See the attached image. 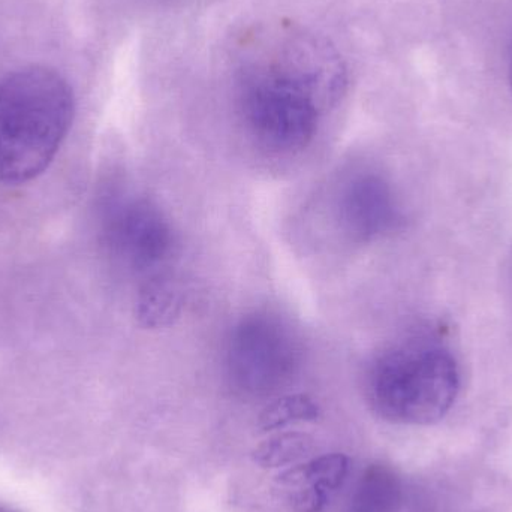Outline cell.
<instances>
[{"instance_id":"cell-9","label":"cell","mask_w":512,"mask_h":512,"mask_svg":"<svg viewBox=\"0 0 512 512\" xmlns=\"http://www.w3.org/2000/svg\"><path fill=\"white\" fill-rule=\"evenodd\" d=\"M185 295L179 283L167 277H156L141 288L137 300V318L146 328H162L173 324L183 310Z\"/></svg>"},{"instance_id":"cell-7","label":"cell","mask_w":512,"mask_h":512,"mask_svg":"<svg viewBox=\"0 0 512 512\" xmlns=\"http://www.w3.org/2000/svg\"><path fill=\"white\" fill-rule=\"evenodd\" d=\"M348 474V457L324 454L286 469L276 478V490L288 512H321Z\"/></svg>"},{"instance_id":"cell-11","label":"cell","mask_w":512,"mask_h":512,"mask_svg":"<svg viewBox=\"0 0 512 512\" xmlns=\"http://www.w3.org/2000/svg\"><path fill=\"white\" fill-rule=\"evenodd\" d=\"M312 450V439L303 433H285L262 442L255 450V462L264 468H280L303 459Z\"/></svg>"},{"instance_id":"cell-13","label":"cell","mask_w":512,"mask_h":512,"mask_svg":"<svg viewBox=\"0 0 512 512\" xmlns=\"http://www.w3.org/2000/svg\"><path fill=\"white\" fill-rule=\"evenodd\" d=\"M0 512H11V511H6V510H0Z\"/></svg>"},{"instance_id":"cell-8","label":"cell","mask_w":512,"mask_h":512,"mask_svg":"<svg viewBox=\"0 0 512 512\" xmlns=\"http://www.w3.org/2000/svg\"><path fill=\"white\" fill-rule=\"evenodd\" d=\"M402 504V483L388 466H369L361 474L348 512H397Z\"/></svg>"},{"instance_id":"cell-4","label":"cell","mask_w":512,"mask_h":512,"mask_svg":"<svg viewBox=\"0 0 512 512\" xmlns=\"http://www.w3.org/2000/svg\"><path fill=\"white\" fill-rule=\"evenodd\" d=\"M298 352L297 339L285 322L267 313H255L231 331L228 375L248 393H270L291 378Z\"/></svg>"},{"instance_id":"cell-5","label":"cell","mask_w":512,"mask_h":512,"mask_svg":"<svg viewBox=\"0 0 512 512\" xmlns=\"http://www.w3.org/2000/svg\"><path fill=\"white\" fill-rule=\"evenodd\" d=\"M108 245L138 270L158 267L173 252L170 222L155 204L131 200L114 207L107 221Z\"/></svg>"},{"instance_id":"cell-6","label":"cell","mask_w":512,"mask_h":512,"mask_svg":"<svg viewBox=\"0 0 512 512\" xmlns=\"http://www.w3.org/2000/svg\"><path fill=\"white\" fill-rule=\"evenodd\" d=\"M339 216L346 233L357 242L379 239L396 222L390 186L375 174L354 177L340 194Z\"/></svg>"},{"instance_id":"cell-2","label":"cell","mask_w":512,"mask_h":512,"mask_svg":"<svg viewBox=\"0 0 512 512\" xmlns=\"http://www.w3.org/2000/svg\"><path fill=\"white\" fill-rule=\"evenodd\" d=\"M68 81L44 65H29L0 80V182L21 185L41 176L56 158L74 120Z\"/></svg>"},{"instance_id":"cell-1","label":"cell","mask_w":512,"mask_h":512,"mask_svg":"<svg viewBox=\"0 0 512 512\" xmlns=\"http://www.w3.org/2000/svg\"><path fill=\"white\" fill-rule=\"evenodd\" d=\"M345 74L330 47L304 33L262 38L237 74V101L249 132L265 149L309 146L324 108L339 98Z\"/></svg>"},{"instance_id":"cell-10","label":"cell","mask_w":512,"mask_h":512,"mask_svg":"<svg viewBox=\"0 0 512 512\" xmlns=\"http://www.w3.org/2000/svg\"><path fill=\"white\" fill-rule=\"evenodd\" d=\"M319 417V408L310 397L304 394L280 397L262 412L259 427L264 432L282 429L294 423H307Z\"/></svg>"},{"instance_id":"cell-12","label":"cell","mask_w":512,"mask_h":512,"mask_svg":"<svg viewBox=\"0 0 512 512\" xmlns=\"http://www.w3.org/2000/svg\"><path fill=\"white\" fill-rule=\"evenodd\" d=\"M510 86H511V93H512V57H511V66H510Z\"/></svg>"},{"instance_id":"cell-3","label":"cell","mask_w":512,"mask_h":512,"mask_svg":"<svg viewBox=\"0 0 512 512\" xmlns=\"http://www.w3.org/2000/svg\"><path fill=\"white\" fill-rule=\"evenodd\" d=\"M459 391L456 358L445 346L427 340H409L387 349L367 372L370 408L390 423H436L453 408Z\"/></svg>"}]
</instances>
